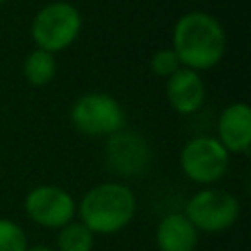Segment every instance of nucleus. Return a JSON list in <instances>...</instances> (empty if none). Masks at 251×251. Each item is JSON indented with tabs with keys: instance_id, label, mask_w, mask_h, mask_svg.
Here are the masks:
<instances>
[{
	"instance_id": "nucleus-9",
	"label": "nucleus",
	"mask_w": 251,
	"mask_h": 251,
	"mask_svg": "<svg viewBox=\"0 0 251 251\" xmlns=\"http://www.w3.org/2000/svg\"><path fill=\"white\" fill-rule=\"evenodd\" d=\"M218 141L227 153H247L251 145V108L245 102L227 106L218 120Z\"/></svg>"
},
{
	"instance_id": "nucleus-5",
	"label": "nucleus",
	"mask_w": 251,
	"mask_h": 251,
	"mask_svg": "<svg viewBox=\"0 0 251 251\" xmlns=\"http://www.w3.org/2000/svg\"><path fill=\"white\" fill-rule=\"evenodd\" d=\"M184 216L196 229L218 233L235 224L239 216V202L227 190L204 188L188 200Z\"/></svg>"
},
{
	"instance_id": "nucleus-16",
	"label": "nucleus",
	"mask_w": 251,
	"mask_h": 251,
	"mask_svg": "<svg viewBox=\"0 0 251 251\" xmlns=\"http://www.w3.org/2000/svg\"><path fill=\"white\" fill-rule=\"evenodd\" d=\"M25 251H53V249L47 245H33V247H27Z\"/></svg>"
},
{
	"instance_id": "nucleus-6",
	"label": "nucleus",
	"mask_w": 251,
	"mask_h": 251,
	"mask_svg": "<svg viewBox=\"0 0 251 251\" xmlns=\"http://www.w3.org/2000/svg\"><path fill=\"white\" fill-rule=\"evenodd\" d=\"M229 165V153L216 137H194L180 151L182 173L198 182L212 184L220 180Z\"/></svg>"
},
{
	"instance_id": "nucleus-3",
	"label": "nucleus",
	"mask_w": 251,
	"mask_h": 251,
	"mask_svg": "<svg viewBox=\"0 0 251 251\" xmlns=\"http://www.w3.org/2000/svg\"><path fill=\"white\" fill-rule=\"evenodd\" d=\"M82 18L69 2H51L43 6L31 22V37L37 49L55 53L69 47L80 33Z\"/></svg>"
},
{
	"instance_id": "nucleus-14",
	"label": "nucleus",
	"mask_w": 251,
	"mask_h": 251,
	"mask_svg": "<svg viewBox=\"0 0 251 251\" xmlns=\"http://www.w3.org/2000/svg\"><path fill=\"white\" fill-rule=\"evenodd\" d=\"M27 237L24 229L6 218H0V251H25Z\"/></svg>"
},
{
	"instance_id": "nucleus-15",
	"label": "nucleus",
	"mask_w": 251,
	"mask_h": 251,
	"mask_svg": "<svg viewBox=\"0 0 251 251\" xmlns=\"http://www.w3.org/2000/svg\"><path fill=\"white\" fill-rule=\"evenodd\" d=\"M180 69V61L173 49H161L151 57V71L157 76H171Z\"/></svg>"
},
{
	"instance_id": "nucleus-8",
	"label": "nucleus",
	"mask_w": 251,
	"mask_h": 251,
	"mask_svg": "<svg viewBox=\"0 0 251 251\" xmlns=\"http://www.w3.org/2000/svg\"><path fill=\"white\" fill-rule=\"evenodd\" d=\"M27 216L43 227H63L67 226L75 212L76 204L73 196L59 186H37L25 196Z\"/></svg>"
},
{
	"instance_id": "nucleus-12",
	"label": "nucleus",
	"mask_w": 251,
	"mask_h": 251,
	"mask_svg": "<svg viewBox=\"0 0 251 251\" xmlns=\"http://www.w3.org/2000/svg\"><path fill=\"white\" fill-rule=\"evenodd\" d=\"M55 73H57V61L53 53L43 49H35L27 53L24 61V76L31 86H45L47 82L53 80Z\"/></svg>"
},
{
	"instance_id": "nucleus-7",
	"label": "nucleus",
	"mask_w": 251,
	"mask_h": 251,
	"mask_svg": "<svg viewBox=\"0 0 251 251\" xmlns=\"http://www.w3.org/2000/svg\"><path fill=\"white\" fill-rule=\"evenodd\" d=\"M106 165L120 176H133L147 169L151 161V149L147 141L135 131H116L106 141Z\"/></svg>"
},
{
	"instance_id": "nucleus-2",
	"label": "nucleus",
	"mask_w": 251,
	"mask_h": 251,
	"mask_svg": "<svg viewBox=\"0 0 251 251\" xmlns=\"http://www.w3.org/2000/svg\"><path fill=\"white\" fill-rule=\"evenodd\" d=\"M78 214L92 233H116L131 222L135 196L122 182H102L82 196Z\"/></svg>"
},
{
	"instance_id": "nucleus-10",
	"label": "nucleus",
	"mask_w": 251,
	"mask_h": 251,
	"mask_svg": "<svg viewBox=\"0 0 251 251\" xmlns=\"http://www.w3.org/2000/svg\"><path fill=\"white\" fill-rule=\"evenodd\" d=\"M206 98L202 76L192 69H178L167 80V100L178 114L196 112Z\"/></svg>"
},
{
	"instance_id": "nucleus-13",
	"label": "nucleus",
	"mask_w": 251,
	"mask_h": 251,
	"mask_svg": "<svg viewBox=\"0 0 251 251\" xmlns=\"http://www.w3.org/2000/svg\"><path fill=\"white\" fill-rule=\"evenodd\" d=\"M57 245L61 251H90L94 245V233L82 222H69L61 227Z\"/></svg>"
},
{
	"instance_id": "nucleus-4",
	"label": "nucleus",
	"mask_w": 251,
	"mask_h": 251,
	"mask_svg": "<svg viewBox=\"0 0 251 251\" xmlns=\"http://www.w3.org/2000/svg\"><path fill=\"white\" fill-rule=\"evenodd\" d=\"M73 126L90 137H110L126 124V114L120 102L102 92L80 96L71 108Z\"/></svg>"
},
{
	"instance_id": "nucleus-1",
	"label": "nucleus",
	"mask_w": 251,
	"mask_h": 251,
	"mask_svg": "<svg viewBox=\"0 0 251 251\" xmlns=\"http://www.w3.org/2000/svg\"><path fill=\"white\" fill-rule=\"evenodd\" d=\"M173 51L186 69L196 73L212 69L224 57L226 31L214 16L206 12H188L175 24Z\"/></svg>"
},
{
	"instance_id": "nucleus-11",
	"label": "nucleus",
	"mask_w": 251,
	"mask_h": 251,
	"mask_svg": "<svg viewBox=\"0 0 251 251\" xmlns=\"http://www.w3.org/2000/svg\"><path fill=\"white\" fill-rule=\"evenodd\" d=\"M155 239L161 251H194L198 229L184 214H167L157 226Z\"/></svg>"
},
{
	"instance_id": "nucleus-17",
	"label": "nucleus",
	"mask_w": 251,
	"mask_h": 251,
	"mask_svg": "<svg viewBox=\"0 0 251 251\" xmlns=\"http://www.w3.org/2000/svg\"><path fill=\"white\" fill-rule=\"evenodd\" d=\"M4 2H6V0H0V4H4Z\"/></svg>"
}]
</instances>
